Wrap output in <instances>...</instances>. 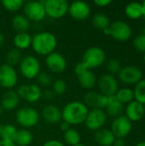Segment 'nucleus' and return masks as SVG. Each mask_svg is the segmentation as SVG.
I'll return each mask as SVG.
<instances>
[{"mask_svg":"<svg viewBox=\"0 0 145 146\" xmlns=\"http://www.w3.org/2000/svg\"><path fill=\"white\" fill-rule=\"evenodd\" d=\"M92 24L97 29L104 31L110 26L111 22L109 17L107 15L103 13H97L92 18Z\"/></svg>","mask_w":145,"mask_h":146,"instance_id":"29","label":"nucleus"},{"mask_svg":"<svg viewBox=\"0 0 145 146\" xmlns=\"http://www.w3.org/2000/svg\"><path fill=\"white\" fill-rule=\"evenodd\" d=\"M32 38V37L28 33H17L13 38V42L16 49L23 50L31 46Z\"/></svg>","mask_w":145,"mask_h":146,"instance_id":"25","label":"nucleus"},{"mask_svg":"<svg viewBox=\"0 0 145 146\" xmlns=\"http://www.w3.org/2000/svg\"><path fill=\"white\" fill-rule=\"evenodd\" d=\"M103 32L104 34L109 35L120 42H126L129 40L132 35L131 26L128 23L119 20L112 22L110 26Z\"/></svg>","mask_w":145,"mask_h":146,"instance_id":"3","label":"nucleus"},{"mask_svg":"<svg viewBox=\"0 0 145 146\" xmlns=\"http://www.w3.org/2000/svg\"><path fill=\"white\" fill-rule=\"evenodd\" d=\"M135 146H145V141H141V142H138Z\"/></svg>","mask_w":145,"mask_h":146,"instance_id":"48","label":"nucleus"},{"mask_svg":"<svg viewBox=\"0 0 145 146\" xmlns=\"http://www.w3.org/2000/svg\"><path fill=\"white\" fill-rule=\"evenodd\" d=\"M106 68H107V70L109 71V74L114 75V74H118L120 72V70L121 69L122 66L121 64V62L118 59L112 58V59H109L107 62Z\"/></svg>","mask_w":145,"mask_h":146,"instance_id":"35","label":"nucleus"},{"mask_svg":"<svg viewBox=\"0 0 145 146\" xmlns=\"http://www.w3.org/2000/svg\"><path fill=\"white\" fill-rule=\"evenodd\" d=\"M16 92L19 98H21L26 102L32 104L38 102L42 98L43 94L41 87L37 84L21 85V86H19Z\"/></svg>","mask_w":145,"mask_h":146,"instance_id":"14","label":"nucleus"},{"mask_svg":"<svg viewBox=\"0 0 145 146\" xmlns=\"http://www.w3.org/2000/svg\"><path fill=\"white\" fill-rule=\"evenodd\" d=\"M52 89H53V92L56 94H59V95L63 94L67 90L66 82L62 79H57L53 82Z\"/></svg>","mask_w":145,"mask_h":146,"instance_id":"37","label":"nucleus"},{"mask_svg":"<svg viewBox=\"0 0 145 146\" xmlns=\"http://www.w3.org/2000/svg\"><path fill=\"white\" fill-rule=\"evenodd\" d=\"M63 138L64 142L68 145L75 146L80 144V134L74 128H70L68 131H66L64 133Z\"/></svg>","mask_w":145,"mask_h":146,"instance_id":"30","label":"nucleus"},{"mask_svg":"<svg viewBox=\"0 0 145 146\" xmlns=\"http://www.w3.org/2000/svg\"><path fill=\"white\" fill-rule=\"evenodd\" d=\"M46 67L55 74H61L67 68V60L62 54L54 51L45 56Z\"/></svg>","mask_w":145,"mask_h":146,"instance_id":"15","label":"nucleus"},{"mask_svg":"<svg viewBox=\"0 0 145 146\" xmlns=\"http://www.w3.org/2000/svg\"><path fill=\"white\" fill-rule=\"evenodd\" d=\"M78 80H79L80 86L86 90L92 89L97 85V82L95 74L90 69H87L85 72L79 74Z\"/></svg>","mask_w":145,"mask_h":146,"instance_id":"23","label":"nucleus"},{"mask_svg":"<svg viewBox=\"0 0 145 146\" xmlns=\"http://www.w3.org/2000/svg\"><path fill=\"white\" fill-rule=\"evenodd\" d=\"M94 3L97 6H98V7L104 8V7H107L109 4H111L112 3V1L111 0H95L94 1Z\"/></svg>","mask_w":145,"mask_h":146,"instance_id":"41","label":"nucleus"},{"mask_svg":"<svg viewBox=\"0 0 145 146\" xmlns=\"http://www.w3.org/2000/svg\"><path fill=\"white\" fill-rule=\"evenodd\" d=\"M60 128H61V130L62 131V132H66V131H68V129H70L71 127H70V125L68 124V123H67L66 121H61L60 122Z\"/></svg>","mask_w":145,"mask_h":146,"instance_id":"42","label":"nucleus"},{"mask_svg":"<svg viewBox=\"0 0 145 146\" xmlns=\"http://www.w3.org/2000/svg\"><path fill=\"white\" fill-rule=\"evenodd\" d=\"M42 146H66L64 144H62V142H61L60 140L57 139H50L48 141H46Z\"/></svg>","mask_w":145,"mask_h":146,"instance_id":"40","label":"nucleus"},{"mask_svg":"<svg viewBox=\"0 0 145 146\" xmlns=\"http://www.w3.org/2000/svg\"><path fill=\"white\" fill-rule=\"evenodd\" d=\"M105 61V51L101 47L91 46L84 52L81 62H83L90 70H91L102 66Z\"/></svg>","mask_w":145,"mask_h":146,"instance_id":"6","label":"nucleus"},{"mask_svg":"<svg viewBox=\"0 0 145 146\" xmlns=\"http://www.w3.org/2000/svg\"><path fill=\"white\" fill-rule=\"evenodd\" d=\"M133 92L134 100L145 106V79H142L138 84L135 85Z\"/></svg>","mask_w":145,"mask_h":146,"instance_id":"31","label":"nucleus"},{"mask_svg":"<svg viewBox=\"0 0 145 146\" xmlns=\"http://www.w3.org/2000/svg\"><path fill=\"white\" fill-rule=\"evenodd\" d=\"M18 82V74L13 66L7 63L0 65V86L11 90Z\"/></svg>","mask_w":145,"mask_h":146,"instance_id":"12","label":"nucleus"},{"mask_svg":"<svg viewBox=\"0 0 145 146\" xmlns=\"http://www.w3.org/2000/svg\"><path fill=\"white\" fill-rule=\"evenodd\" d=\"M144 62L145 64V52L144 53Z\"/></svg>","mask_w":145,"mask_h":146,"instance_id":"52","label":"nucleus"},{"mask_svg":"<svg viewBox=\"0 0 145 146\" xmlns=\"http://www.w3.org/2000/svg\"><path fill=\"white\" fill-rule=\"evenodd\" d=\"M1 3L6 10L15 12L23 8L25 2L23 0H3Z\"/></svg>","mask_w":145,"mask_h":146,"instance_id":"33","label":"nucleus"},{"mask_svg":"<svg viewBox=\"0 0 145 146\" xmlns=\"http://www.w3.org/2000/svg\"><path fill=\"white\" fill-rule=\"evenodd\" d=\"M132 129V122L125 115H121L116 118H114L110 130L116 139H124L131 133Z\"/></svg>","mask_w":145,"mask_h":146,"instance_id":"9","label":"nucleus"},{"mask_svg":"<svg viewBox=\"0 0 145 146\" xmlns=\"http://www.w3.org/2000/svg\"><path fill=\"white\" fill-rule=\"evenodd\" d=\"M89 110V108L83 102H69L62 110V120L70 126L80 125L85 122Z\"/></svg>","mask_w":145,"mask_h":146,"instance_id":"1","label":"nucleus"},{"mask_svg":"<svg viewBox=\"0 0 145 146\" xmlns=\"http://www.w3.org/2000/svg\"><path fill=\"white\" fill-rule=\"evenodd\" d=\"M112 146H126V143L122 139H115Z\"/></svg>","mask_w":145,"mask_h":146,"instance_id":"44","label":"nucleus"},{"mask_svg":"<svg viewBox=\"0 0 145 146\" xmlns=\"http://www.w3.org/2000/svg\"><path fill=\"white\" fill-rule=\"evenodd\" d=\"M108 97L95 91H89L84 96V104L91 109L103 110L106 107Z\"/></svg>","mask_w":145,"mask_h":146,"instance_id":"17","label":"nucleus"},{"mask_svg":"<svg viewBox=\"0 0 145 146\" xmlns=\"http://www.w3.org/2000/svg\"><path fill=\"white\" fill-rule=\"evenodd\" d=\"M22 59V54L21 51L16 48H13L9 50L6 54V63L10 66H15L20 63V62Z\"/></svg>","mask_w":145,"mask_h":146,"instance_id":"32","label":"nucleus"},{"mask_svg":"<svg viewBox=\"0 0 145 146\" xmlns=\"http://www.w3.org/2000/svg\"><path fill=\"white\" fill-rule=\"evenodd\" d=\"M16 122L24 129L35 127L39 121V114L37 110L31 106L20 108L15 114Z\"/></svg>","mask_w":145,"mask_h":146,"instance_id":"4","label":"nucleus"},{"mask_svg":"<svg viewBox=\"0 0 145 146\" xmlns=\"http://www.w3.org/2000/svg\"><path fill=\"white\" fill-rule=\"evenodd\" d=\"M42 97H44V98H45L47 99H50L53 97V93L50 91H45L44 92H43Z\"/></svg>","mask_w":145,"mask_h":146,"instance_id":"45","label":"nucleus"},{"mask_svg":"<svg viewBox=\"0 0 145 146\" xmlns=\"http://www.w3.org/2000/svg\"><path fill=\"white\" fill-rule=\"evenodd\" d=\"M68 13L76 21L86 20L91 15L90 5L84 1H74L69 4Z\"/></svg>","mask_w":145,"mask_h":146,"instance_id":"16","label":"nucleus"},{"mask_svg":"<svg viewBox=\"0 0 145 146\" xmlns=\"http://www.w3.org/2000/svg\"><path fill=\"white\" fill-rule=\"evenodd\" d=\"M3 128V125H1V124H0V139H1V136H2Z\"/></svg>","mask_w":145,"mask_h":146,"instance_id":"49","label":"nucleus"},{"mask_svg":"<svg viewBox=\"0 0 145 146\" xmlns=\"http://www.w3.org/2000/svg\"><path fill=\"white\" fill-rule=\"evenodd\" d=\"M33 140V136L27 129H19L16 132L13 142L16 146H29Z\"/></svg>","mask_w":145,"mask_h":146,"instance_id":"26","label":"nucleus"},{"mask_svg":"<svg viewBox=\"0 0 145 146\" xmlns=\"http://www.w3.org/2000/svg\"><path fill=\"white\" fill-rule=\"evenodd\" d=\"M17 130L18 129L12 124H8V125L3 126L1 139H6V140L13 141L15 139V136L16 134Z\"/></svg>","mask_w":145,"mask_h":146,"instance_id":"34","label":"nucleus"},{"mask_svg":"<svg viewBox=\"0 0 145 146\" xmlns=\"http://www.w3.org/2000/svg\"><path fill=\"white\" fill-rule=\"evenodd\" d=\"M107 121V114L104 110L101 109H91L89 110L88 115L85 118V127L91 131H97L103 127Z\"/></svg>","mask_w":145,"mask_h":146,"instance_id":"10","label":"nucleus"},{"mask_svg":"<svg viewBox=\"0 0 145 146\" xmlns=\"http://www.w3.org/2000/svg\"><path fill=\"white\" fill-rule=\"evenodd\" d=\"M142 5H143V17L145 19V1L142 2Z\"/></svg>","mask_w":145,"mask_h":146,"instance_id":"47","label":"nucleus"},{"mask_svg":"<svg viewBox=\"0 0 145 146\" xmlns=\"http://www.w3.org/2000/svg\"><path fill=\"white\" fill-rule=\"evenodd\" d=\"M43 119L49 124H56L62 121V110L54 104L45 105L41 112Z\"/></svg>","mask_w":145,"mask_h":146,"instance_id":"19","label":"nucleus"},{"mask_svg":"<svg viewBox=\"0 0 145 146\" xmlns=\"http://www.w3.org/2000/svg\"><path fill=\"white\" fill-rule=\"evenodd\" d=\"M4 43V37L3 34L0 32V46H2Z\"/></svg>","mask_w":145,"mask_h":146,"instance_id":"46","label":"nucleus"},{"mask_svg":"<svg viewBox=\"0 0 145 146\" xmlns=\"http://www.w3.org/2000/svg\"><path fill=\"white\" fill-rule=\"evenodd\" d=\"M115 98L124 105L128 104L129 103L134 100V92L133 90L129 87H122L119 88L117 92L115 93Z\"/></svg>","mask_w":145,"mask_h":146,"instance_id":"28","label":"nucleus"},{"mask_svg":"<svg viewBox=\"0 0 145 146\" xmlns=\"http://www.w3.org/2000/svg\"><path fill=\"white\" fill-rule=\"evenodd\" d=\"M11 25L17 33H27L30 28V21L24 15H15L11 20Z\"/></svg>","mask_w":145,"mask_h":146,"instance_id":"24","label":"nucleus"},{"mask_svg":"<svg viewBox=\"0 0 145 146\" xmlns=\"http://www.w3.org/2000/svg\"><path fill=\"white\" fill-rule=\"evenodd\" d=\"M31 46L37 55L47 56L55 51L57 46V38L50 32H39L32 37Z\"/></svg>","mask_w":145,"mask_h":146,"instance_id":"2","label":"nucleus"},{"mask_svg":"<svg viewBox=\"0 0 145 146\" xmlns=\"http://www.w3.org/2000/svg\"><path fill=\"white\" fill-rule=\"evenodd\" d=\"M24 15L29 21L40 22L46 17L43 1H28L23 6Z\"/></svg>","mask_w":145,"mask_h":146,"instance_id":"8","label":"nucleus"},{"mask_svg":"<svg viewBox=\"0 0 145 146\" xmlns=\"http://www.w3.org/2000/svg\"><path fill=\"white\" fill-rule=\"evenodd\" d=\"M0 146H16L13 141L6 140V139H0Z\"/></svg>","mask_w":145,"mask_h":146,"instance_id":"43","label":"nucleus"},{"mask_svg":"<svg viewBox=\"0 0 145 146\" xmlns=\"http://www.w3.org/2000/svg\"><path fill=\"white\" fill-rule=\"evenodd\" d=\"M75 146H86L85 145H84V144H79V145H77Z\"/></svg>","mask_w":145,"mask_h":146,"instance_id":"51","label":"nucleus"},{"mask_svg":"<svg viewBox=\"0 0 145 146\" xmlns=\"http://www.w3.org/2000/svg\"><path fill=\"white\" fill-rule=\"evenodd\" d=\"M19 100L20 98L16 92L13 90H8L2 97L1 107L3 109V110L11 111L17 107Z\"/></svg>","mask_w":145,"mask_h":146,"instance_id":"22","label":"nucleus"},{"mask_svg":"<svg viewBox=\"0 0 145 146\" xmlns=\"http://www.w3.org/2000/svg\"><path fill=\"white\" fill-rule=\"evenodd\" d=\"M125 115L132 121L136 122L141 121L145 115L144 105L133 100L132 102L126 104L124 109Z\"/></svg>","mask_w":145,"mask_h":146,"instance_id":"18","label":"nucleus"},{"mask_svg":"<svg viewBox=\"0 0 145 146\" xmlns=\"http://www.w3.org/2000/svg\"><path fill=\"white\" fill-rule=\"evenodd\" d=\"M134 48L139 52H145V36L144 34L138 35L133 40Z\"/></svg>","mask_w":145,"mask_h":146,"instance_id":"38","label":"nucleus"},{"mask_svg":"<svg viewBox=\"0 0 145 146\" xmlns=\"http://www.w3.org/2000/svg\"><path fill=\"white\" fill-rule=\"evenodd\" d=\"M126 15L132 20H138L143 17V5L139 2H131L125 8Z\"/></svg>","mask_w":145,"mask_h":146,"instance_id":"27","label":"nucleus"},{"mask_svg":"<svg viewBox=\"0 0 145 146\" xmlns=\"http://www.w3.org/2000/svg\"><path fill=\"white\" fill-rule=\"evenodd\" d=\"M36 79L38 82V85L44 87L50 86L52 83V78L50 74L47 72H40Z\"/></svg>","mask_w":145,"mask_h":146,"instance_id":"36","label":"nucleus"},{"mask_svg":"<svg viewBox=\"0 0 145 146\" xmlns=\"http://www.w3.org/2000/svg\"><path fill=\"white\" fill-rule=\"evenodd\" d=\"M87 69H89L88 68H87V66L83 62H79V63H77L76 65H75V67H74V73L77 74V76L79 75V74H80L81 73H83V72H85V70H87Z\"/></svg>","mask_w":145,"mask_h":146,"instance_id":"39","label":"nucleus"},{"mask_svg":"<svg viewBox=\"0 0 145 146\" xmlns=\"http://www.w3.org/2000/svg\"><path fill=\"white\" fill-rule=\"evenodd\" d=\"M115 139L110 129L103 127L96 131L94 133V140L99 146H112Z\"/></svg>","mask_w":145,"mask_h":146,"instance_id":"20","label":"nucleus"},{"mask_svg":"<svg viewBox=\"0 0 145 146\" xmlns=\"http://www.w3.org/2000/svg\"><path fill=\"white\" fill-rule=\"evenodd\" d=\"M124 109V105L115 98V96L108 97V101L104 110L107 115L116 118L122 115Z\"/></svg>","mask_w":145,"mask_h":146,"instance_id":"21","label":"nucleus"},{"mask_svg":"<svg viewBox=\"0 0 145 146\" xmlns=\"http://www.w3.org/2000/svg\"><path fill=\"white\" fill-rule=\"evenodd\" d=\"M118 77L121 82L125 85H136L143 79L142 70L134 65L122 67L118 73Z\"/></svg>","mask_w":145,"mask_h":146,"instance_id":"11","label":"nucleus"},{"mask_svg":"<svg viewBox=\"0 0 145 146\" xmlns=\"http://www.w3.org/2000/svg\"><path fill=\"white\" fill-rule=\"evenodd\" d=\"M97 83L100 90V93L106 97L115 96L119 90V82L117 79L110 74H104L101 75Z\"/></svg>","mask_w":145,"mask_h":146,"instance_id":"13","label":"nucleus"},{"mask_svg":"<svg viewBox=\"0 0 145 146\" xmlns=\"http://www.w3.org/2000/svg\"><path fill=\"white\" fill-rule=\"evenodd\" d=\"M46 15L52 19H60L68 13L69 3L66 0L43 1Z\"/></svg>","mask_w":145,"mask_h":146,"instance_id":"7","label":"nucleus"},{"mask_svg":"<svg viewBox=\"0 0 145 146\" xmlns=\"http://www.w3.org/2000/svg\"><path fill=\"white\" fill-rule=\"evenodd\" d=\"M3 109L1 107V105H0V116L3 115Z\"/></svg>","mask_w":145,"mask_h":146,"instance_id":"50","label":"nucleus"},{"mask_svg":"<svg viewBox=\"0 0 145 146\" xmlns=\"http://www.w3.org/2000/svg\"><path fill=\"white\" fill-rule=\"evenodd\" d=\"M19 68L21 75L27 80L37 78L41 72V64L39 60L32 55H28L22 57L19 63Z\"/></svg>","mask_w":145,"mask_h":146,"instance_id":"5","label":"nucleus"},{"mask_svg":"<svg viewBox=\"0 0 145 146\" xmlns=\"http://www.w3.org/2000/svg\"><path fill=\"white\" fill-rule=\"evenodd\" d=\"M143 34H144V36H145V28H144V32H143Z\"/></svg>","mask_w":145,"mask_h":146,"instance_id":"53","label":"nucleus"}]
</instances>
